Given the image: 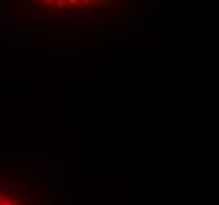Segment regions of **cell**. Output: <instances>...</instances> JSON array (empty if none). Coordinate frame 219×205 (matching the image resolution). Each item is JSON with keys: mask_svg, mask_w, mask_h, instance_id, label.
<instances>
[{"mask_svg": "<svg viewBox=\"0 0 219 205\" xmlns=\"http://www.w3.org/2000/svg\"><path fill=\"white\" fill-rule=\"evenodd\" d=\"M52 200H54V202H55L57 205L62 202V200H63V191H62V189H55V194H54Z\"/></svg>", "mask_w": 219, "mask_h": 205, "instance_id": "obj_1", "label": "cell"}, {"mask_svg": "<svg viewBox=\"0 0 219 205\" xmlns=\"http://www.w3.org/2000/svg\"><path fill=\"white\" fill-rule=\"evenodd\" d=\"M0 205H13V199H11V197H3L2 202H0Z\"/></svg>", "mask_w": 219, "mask_h": 205, "instance_id": "obj_2", "label": "cell"}, {"mask_svg": "<svg viewBox=\"0 0 219 205\" xmlns=\"http://www.w3.org/2000/svg\"><path fill=\"white\" fill-rule=\"evenodd\" d=\"M46 182H48V186H51V188H55V178H54V177L46 178Z\"/></svg>", "mask_w": 219, "mask_h": 205, "instance_id": "obj_3", "label": "cell"}, {"mask_svg": "<svg viewBox=\"0 0 219 205\" xmlns=\"http://www.w3.org/2000/svg\"><path fill=\"white\" fill-rule=\"evenodd\" d=\"M55 5H57V6H65V5H66V2H62V0H59V2H55Z\"/></svg>", "mask_w": 219, "mask_h": 205, "instance_id": "obj_4", "label": "cell"}, {"mask_svg": "<svg viewBox=\"0 0 219 205\" xmlns=\"http://www.w3.org/2000/svg\"><path fill=\"white\" fill-rule=\"evenodd\" d=\"M46 205H57L55 202H54L52 199H49V200H46Z\"/></svg>", "mask_w": 219, "mask_h": 205, "instance_id": "obj_5", "label": "cell"}, {"mask_svg": "<svg viewBox=\"0 0 219 205\" xmlns=\"http://www.w3.org/2000/svg\"><path fill=\"white\" fill-rule=\"evenodd\" d=\"M0 199H3V193H0Z\"/></svg>", "mask_w": 219, "mask_h": 205, "instance_id": "obj_6", "label": "cell"}]
</instances>
